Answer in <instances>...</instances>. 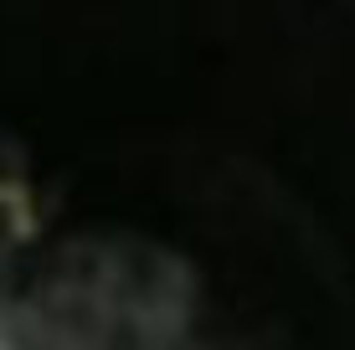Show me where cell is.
<instances>
[{
	"label": "cell",
	"mask_w": 355,
	"mask_h": 350,
	"mask_svg": "<svg viewBox=\"0 0 355 350\" xmlns=\"http://www.w3.org/2000/svg\"><path fill=\"white\" fill-rule=\"evenodd\" d=\"M0 350H10V345H6V340H0Z\"/></svg>",
	"instance_id": "6da1fadb"
}]
</instances>
